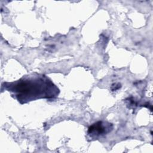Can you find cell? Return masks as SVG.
Instances as JSON below:
<instances>
[{"mask_svg":"<svg viewBox=\"0 0 153 153\" xmlns=\"http://www.w3.org/2000/svg\"><path fill=\"white\" fill-rule=\"evenodd\" d=\"M112 129V124L98 121L92 124L88 130V134L92 138H97L110 132Z\"/></svg>","mask_w":153,"mask_h":153,"instance_id":"7a4b0ae2","label":"cell"},{"mask_svg":"<svg viewBox=\"0 0 153 153\" xmlns=\"http://www.w3.org/2000/svg\"><path fill=\"white\" fill-rule=\"evenodd\" d=\"M4 84L21 103L39 98L54 97L59 93L56 85L43 75L23 77L14 82Z\"/></svg>","mask_w":153,"mask_h":153,"instance_id":"6da1fadb","label":"cell"}]
</instances>
